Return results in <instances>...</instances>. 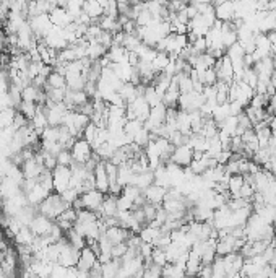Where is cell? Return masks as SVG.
Here are the masks:
<instances>
[{"label":"cell","instance_id":"24","mask_svg":"<svg viewBox=\"0 0 276 278\" xmlns=\"http://www.w3.org/2000/svg\"><path fill=\"white\" fill-rule=\"evenodd\" d=\"M36 109H38V103H31V101H21L18 106V111L23 112L30 121L33 119V115L36 114Z\"/></svg>","mask_w":276,"mask_h":278},{"label":"cell","instance_id":"26","mask_svg":"<svg viewBox=\"0 0 276 278\" xmlns=\"http://www.w3.org/2000/svg\"><path fill=\"white\" fill-rule=\"evenodd\" d=\"M97 129H99V127H97V125L91 121V122L85 127V130H83V133H82V138H85L86 142L93 143V140H94V137H96V133H97Z\"/></svg>","mask_w":276,"mask_h":278},{"label":"cell","instance_id":"7","mask_svg":"<svg viewBox=\"0 0 276 278\" xmlns=\"http://www.w3.org/2000/svg\"><path fill=\"white\" fill-rule=\"evenodd\" d=\"M52 225H54V220L47 218L46 215H42V213H36L33 221L30 223V228L36 236H46V235H49Z\"/></svg>","mask_w":276,"mask_h":278},{"label":"cell","instance_id":"12","mask_svg":"<svg viewBox=\"0 0 276 278\" xmlns=\"http://www.w3.org/2000/svg\"><path fill=\"white\" fill-rule=\"evenodd\" d=\"M24 194H26V200H28V203L33 205V207H36V208H38V205H39L44 199H46V197H47L51 192L46 189V187H42V186L39 184V181H38L36 184H34V186L31 187V189H28Z\"/></svg>","mask_w":276,"mask_h":278},{"label":"cell","instance_id":"30","mask_svg":"<svg viewBox=\"0 0 276 278\" xmlns=\"http://www.w3.org/2000/svg\"><path fill=\"white\" fill-rule=\"evenodd\" d=\"M56 4H57L59 7H67L68 0H56Z\"/></svg>","mask_w":276,"mask_h":278},{"label":"cell","instance_id":"8","mask_svg":"<svg viewBox=\"0 0 276 278\" xmlns=\"http://www.w3.org/2000/svg\"><path fill=\"white\" fill-rule=\"evenodd\" d=\"M96 262H97V254L90 246H85L83 249H80V256H78V262H77L78 270L90 272Z\"/></svg>","mask_w":276,"mask_h":278},{"label":"cell","instance_id":"11","mask_svg":"<svg viewBox=\"0 0 276 278\" xmlns=\"http://www.w3.org/2000/svg\"><path fill=\"white\" fill-rule=\"evenodd\" d=\"M49 18H51L52 25L59 26V28H64V26H67V25H70L73 21V18L67 12V8L65 7H59V5L54 7L49 12Z\"/></svg>","mask_w":276,"mask_h":278},{"label":"cell","instance_id":"16","mask_svg":"<svg viewBox=\"0 0 276 278\" xmlns=\"http://www.w3.org/2000/svg\"><path fill=\"white\" fill-rule=\"evenodd\" d=\"M159 233H161V228H156V226H151V225H145L143 228L140 229V238L141 241H145V243H151L155 246V241L158 239Z\"/></svg>","mask_w":276,"mask_h":278},{"label":"cell","instance_id":"20","mask_svg":"<svg viewBox=\"0 0 276 278\" xmlns=\"http://www.w3.org/2000/svg\"><path fill=\"white\" fill-rule=\"evenodd\" d=\"M65 238L68 239V243L72 244L73 247H77V249H83L85 246H86V239L80 235V233L75 229V228H72V229H68L67 233H65Z\"/></svg>","mask_w":276,"mask_h":278},{"label":"cell","instance_id":"19","mask_svg":"<svg viewBox=\"0 0 276 278\" xmlns=\"http://www.w3.org/2000/svg\"><path fill=\"white\" fill-rule=\"evenodd\" d=\"M143 98H145L146 103H148L151 107H153V106H158V104H161V103H163V96L156 91L153 85H146V86H145Z\"/></svg>","mask_w":276,"mask_h":278},{"label":"cell","instance_id":"14","mask_svg":"<svg viewBox=\"0 0 276 278\" xmlns=\"http://www.w3.org/2000/svg\"><path fill=\"white\" fill-rule=\"evenodd\" d=\"M169 62H171V56H169L167 52L158 51L153 62H151V67H153V70L156 72V74H161V72H164V68L167 67Z\"/></svg>","mask_w":276,"mask_h":278},{"label":"cell","instance_id":"17","mask_svg":"<svg viewBox=\"0 0 276 278\" xmlns=\"http://www.w3.org/2000/svg\"><path fill=\"white\" fill-rule=\"evenodd\" d=\"M41 93V88H38L34 83L24 85L21 89V100L23 101H31V103H38V98Z\"/></svg>","mask_w":276,"mask_h":278},{"label":"cell","instance_id":"13","mask_svg":"<svg viewBox=\"0 0 276 278\" xmlns=\"http://www.w3.org/2000/svg\"><path fill=\"white\" fill-rule=\"evenodd\" d=\"M83 12L91 18V23H96L104 15V8L99 5L97 0H85V2H83Z\"/></svg>","mask_w":276,"mask_h":278},{"label":"cell","instance_id":"15","mask_svg":"<svg viewBox=\"0 0 276 278\" xmlns=\"http://www.w3.org/2000/svg\"><path fill=\"white\" fill-rule=\"evenodd\" d=\"M15 239H16V243H18V244L31 246V244L34 243V239H36V235H34V233L31 231L30 226L23 225L21 229L15 235Z\"/></svg>","mask_w":276,"mask_h":278},{"label":"cell","instance_id":"27","mask_svg":"<svg viewBox=\"0 0 276 278\" xmlns=\"http://www.w3.org/2000/svg\"><path fill=\"white\" fill-rule=\"evenodd\" d=\"M135 205H133V202L129 199V197H126L123 194H120L119 197H117V212L119 210H132Z\"/></svg>","mask_w":276,"mask_h":278},{"label":"cell","instance_id":"28","mask_svg":"<svg viewBox=\"0 0 276 278\" xmlns=\"http://www.w3.org/2000/svg\"><path fill=\"white\" fill-rule=\"evenodd\" d=\"M8 46V41H7V31H4L2 28H0V52L5 51Z\"/></svg>","mask_w":276,"mask_h":278},{"label":"cell","instance_id":"1","mask_svg":"<svg viewBox=\"0 0 276 278\" xmlns=\"http://www.w3.org/2000/svg\"><path fill=\"white\" fill-rule=\"evenodd\" d=\"M68 207H72V205H68L65 200H64V197H62L59 192L56 191H52L46 199H44L39 205H38V212L42 213V215H46L47 218L51 220H56L59 215L64 212L65 208Z\"/></svg>","mask_w":276,"mask_h":278},{"label":"cell","instance_id":"5","mask_svg":"<svg viewBox=\"0 0 276 278\" xmlns=\"http://www.w3.org/2000/svg\"><path fill=\"white\" fill-rule=\"evenodd\" d=\"M192 159H193V150L190 145H177L174 147V151H172V155H171V159L169 161H172V163L175 165H179L182 168H187V166H190L192 163ZM167 161V163H169Z\"/></svg>","mask_w":276,"mask_h":278},{"label":"cell","instance_id":"25","mask_svg":"<svg viewBox=\"0 0 276 278\" xmlns=\"http://www.w3.org/2000/svg\"><path fill=\"white\" fill-rule=\"evenodd\" d=\"M56 158H57V165L72 166V165L75 163V161H73V156H72V151H70L68 148H62Z\"/></svg>","mask_w":276,"mask_h":278},{"label":"cell","instance_id":"29","mask_svg":"<svg viewBox=\"0 0 276 278\" xmlns=\"http://www.w3.org/2000/svg\"><path fill=\"white\" fill-rule=\"evenodd\" d=\"M189 4H213V0H189Z\"/></svg>","mask_w":276,"mask_h":278},{"label":"cell","instance_id":"6","mask_svg":"<svg viewBox=\"0 0 276 278\" xmlns=\"http://www.w3.org/2000/svg\"><path fill=\"white\" fill-rule=\"evenodd\" d=\"M93 174H94L96 189L104 192V194H108L109 192V177H108V171H106V161L104 159L97 161L94 169H93Z\"/></svg>","mask_w":276,"mask_h":278},{"label":"cell","instance_id":"2","mask_svg":"<svg viewBox=\"0 0 276 278\" xmlns=\"http://www.w3.org/2000/svg\"><path fill=\"white\" fill-rule=\"evenodd\" d=\"M70 179H72V168L57 165L52 169V181H54V191L62 194L70 187Z\"/></svg>","mask_w":276,"mask_h":278},{"label":"cell","instance_id":"4","mask_svg":"<svg viewBox=\"0 0 276 278\" xmlns=\"http://www.w3.org/2000/svg\"><path fill=\"white\" fill-rule=\"evenodd\" d=\"M106 194L97 191V189H91V191H86L83 192L82 195L78 197L80 199V203H82V208H86V210H91V212H99L101 205H103V200H104Z\"/></svg>","mask_w":276,"mask_h":278},{"label":"cell","instance_id":"21","mask_svg":"<svg viewBox=\"0 0 276 278\" xmlns=\"http://www.w3.org/2000/svg\"><path fill=\"white\" fill-rule=\"evenodd\" d=\"M163 275L164 276H184V275H187L185 265H182V264H166L163 267Z\"/></svg>","mask_w":276,"mask_h":278},{"label":"cell","instance_id":"9","mask_svg":"<svg viewBox=\"0 0 276 278\" xmlns=\"http://www.w3.org/2000/svg\"><path fill=\"white\" fill-rule=\"evenodd\" d=\"M166 194H167V189L163 186H158V184H151L148 186L146 189L143 191V195H145V199L146 202L149 203H153V205H163L164 199H166Z\"/></svg>","mask_w":276,"mask_h":278},{"label":"cell","instance_id":"18","mask_svg":"<svg viewBox=\"0 0 276 278\" xmlns=\"http://www.w3.org/2000/svg\"><path fill=\"white\" fill-rule=\"evenodd\" d=\"M46 88H67V80L65 75L60 74L57 70H52L51 75L47 77V85Z\"/></svg>","mask_w":276,"mask_h":278},{"label":"cell","instance_id":"22","mask_svg":"<svg viewBox=\"0 0 276 278\" xmlns=\"http://www.w3.org/2000/svg\"><path fill=\"white\" fill-rule=\"evenodd\" d=\"M146 262V261H145ZM149 262L155 264V265H159V267H164L167 264V257H166V250L163 247H156L153 249V252H151V257H149Z\"/></svg>","mask_w":276,"mask_h":278},{"label":"cell","instance_id":"23","mask_svg":"<svg viewBox=\"0 0 276 278\" xmlns=\"http://www.w3.org/2000/svg\"><path fill=\"white\" fill-rule=\"evenodd\" d=\"M155 20V16L151 15V12L148 10V8L143 5V8L137 13V16H135V23H137V26H146V25H149L151 21Z\"/></svg>","mask_w":276,"mask_h":278},{"label":"cell","instance_id":"10","mask_svg":"<svg viewBox=\"0 0 276 278\" xmlns=\"http://www.w3.org/2000/svg\"><path fill=\"white\" fill-rule=\"evenodd\" d=\"M215 13H216V20L226 23V21H233L234 15H236V5L234 0H226V2H221L215 7Z\"/></svg>","mask_w":276,"mask_h":278},{"label":"cell","instance_id":"3","mask_svg":"<svg viewBox=\"0 0 276 278\" xmlns=\"http://www.w3.org/2000/svg\"><path fill=\"white\" fill-rule=\"evenodd\" d=\"M70 151H72L73 161L78 165H86V161H90L94 153L91 143L86 142L85 138H77Z\"/></svg>","mask_w":276,"mask_h":278}]
</instances>
